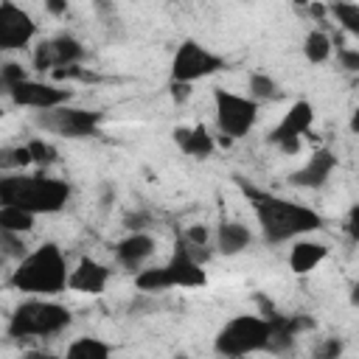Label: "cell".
<instances>
[{
	"label": "cell",
	"mask_w": 359,
	"mask_h": 359,
	"mask_svg": "<svg viewBox=\"0 0 359 359\" xmlns=\"http://www.w3.org/2000/svg\"><path fill=\"white\" fill-rule=\"evenodd\" d=\"M244 3H252V0H244Z\"/></svg>",
	"instance_id": "obj_45"
},
{
	"label": "cell",
	"mask_w": 359,
	"mask_h": 359,
	"mask_svg": "<svg viewBox=\"0 0 359 359\" xmlns=\"http://www.w3.org/2000/svg\"><path fill=\"white\" fill-rule=\"evenodd\" d=\"M135 286H137V292H146V294H157V292L174 289V286H171V278H168V272H165V266L137 269V272H135Z\"/></svg>",
	"instance_id": "obj_22"
},
{
	"label": "cell",
	"mask_w": 359,
	"mask_h": 359,
	"mask_svg": "<svg viewBox=\"0 0 359 359\" xmlns=\"http://www.w3.org/2000/svg\"><path fill=\"white\" fill-rule=\"evenodd\" d=\"M165 272L171 278V286L177 289H199L208 283V272H205V264H199L196 258H191V252L182 247V241L177 238L174 244V252L165 264Z\"/></svg>",
	"instance_id": "obj_12"
},
{
	"label": "cell",
	"mask_w": 359,
	"mask_h": 359,
	"mask_svg": "<svg viewBox=\"0 0 359 359\" xmlns=\"http://www.w3.org/2000/svg\"><path fill=\"white\" fill-rule=\"evenodd\" d=\"M337 59H339V67H345L348 73L359 70V50L356 48H337Z\"/></svg>",
	"instance_id": "obj_34"
},
{
	"label": "cell",
	"mask_w": 359,
	"mask_h": 359,
	"mask_svg": "<svg viewBox=\"0 0 359 359\" xmlns=\"http://www.w3.org/2000/svg\"><path fill=\"white\" fill-rule=\"evenodd\" d=\"M266 325H269V334H266L264 351L286 353V351L294 348V337H300L303 331H311L317 323L311 317H306V314H280V311H275L266 320Z\"/></svg>",
	"instance_id": "obj_10"
},
{
	"label": "cell",
	"mask_w": 359,
	"mask_h": 359,
	"mask_svg": "<svg viewBox=\"0 0 359 359\" xmlns=\"http://www.w3.org/2000/svg\"><path fill=\"white\" fill-rule=\"evenodd\" d=\"M314 356H317V359H337V356H342V342L331 337V339H325V342L314 351Z\"/></svg>",
	"instance_id": "obj_36"
},
{
	"label": "cell",
	"mask_w": 359,
	"mask_h": 359,
	"mask_svg": "<svg viewBox=\"0 0 359 359\" xmlns=\"http://www.w3.org/2000/svg\"><path fill=\"white\" fill-rule=\"evenodd\" d=\"M334 168H337V154L323 146V149H317L306 160L303 168H297V171L289 174V182L297 185V188H323Z\"/></svg>",
	"instance_id": "obj_14"
},
{
	"label": "cell",
	"mask_w": 359,
	"mask_h": 359,
	"mask_svg": "<svg viewBox=\"0 0 359 359\" xmlns=\"http://www.w3.org/2000/svg\"><path fill=\"white\" fill-rule=\"evenodd\" d=\"M171 137L180 146V151H185L194 160H208L213 154V149H216V140L205 129V123H196V126H174Z\"/></svg>",
	"instance_id": "obj_17"
},
{
	"label": "cell",
	"mask_w": 359,
	"mask_h": 359,
	"mask_svg": "<svg viewBox=\"0 0 359 359\" xmlns=\"http://www.w3.org/2000/svg\"><path fill=\"white\" fill-rule=\"evenodd\" d=\"M3 115H6V112H3V107H0V118H3Z\"/></svg>",
	"instance_id": "obj_44"
},
{
	"label": "cell",
	"mask_w": 359,
	"mask_h": 359,
	"mask_svg": "<svg viewBox=\"0 0 359 359\" xmlns=\"http://www.w3.org/2000/svg\"><path fill=\"white\" fill-rule=\"evenodd\" d=\"M292 3H294V6H300V8H306V6L311 3V0H292Z\"/></svg>",
	"instance_id": "obj_43"
},
{
	"label": "cell",
	"mask_w": 359,
	"mask_h": 359,
	"mask_svg": "<svg viewBox=\"0 0 359 359\" xmlns=\"http://www.w3.org/2000/svg\"><path fill=\"white\" fill-rule=\"evenodd\" d=\"M17 107H31V109H50V107H59V104H67L73 98L70 90L59 87V84H45V81H34V79H25L20 84H14L11 95H8Z\"/></svg>",
	"instance_id": "obj_11"
},
{
	"label": "cell",
	"mask_w": 359,
	"mask_h": 359,
	"mask_svg": "<svg viewBox=\"0 0 359 359\" xmlns=\"http://www.w3.org/2000/svg\"><path fill=\"white\" fill-rule=\"evenodd\" d=\"M213 107H216V126L230 140L250 135V129L258 121V101H252L247 95L227 93L222 87L213 90Z\"/></svg>",
	"instance_id": "obj_7"
},
{
	"label": "cell",
	"mask_w": 359,
	"mask_h": 359,
	"mask_svg": "<svg viewBox=\"0 0 359 359\" xmlns=\"http://www.w3.org/2000/svg\"><path fill=\"white\" fill-rule=\"evenodd\" d=\"M48 73H50L53 81H98L95 73H90L87 67H81V62H73V65H53Z\"/></svg>",
	"instance_id": "obj_28"
},
{
	"label": "cell",
	"mask_w": 359,
	"mask_h": 359,
	"mask_svg": "<svg viewBox=\"0 0 359 359\" xmlns=\"http://www.w3.org/2000/svg\"><path fill=\"white\" fill-rule=\"evenodd\" d=\"M73 314L67 306L53 303V300H42V297H31L14 306L11 317H8V337L14 339H25V337H53L59 331H65L70 325Z\"/></svg>",
	"instance_id": "obj_4"
},
{
	"label": "cell",
	"mask_w": 359,
	"mask_h": 359,
	"mask_svg": "<svg viewBox=\"0 0 359 359\" xmlns=\"http://www.w3.org/2000/svg\"><path fill=\"white\" fill-rule=\"evenodd\" d=\"M311 123H314V107L309 104V101H294L289 109H286V115L278 121V126L266 135V140L269 143H278V140H283V137H303L309 129H311Z\"/></svg>",
	"instance_id": "obj_15"
},
{
	"label": "cell",
	"mask_w": 359,
	"mask_h": 359,
	"mask_svg": "<svg viewBox=\"0 0 359 359\" xmlns=\"http://www.w3.org/2000/svg\"><path fill=\"white\" fill-rule=\"evenodd\" d=\"M345 233H348V238H351V241H359V208H356V205L348 210V219H345Z\"/></svg>",
	"instance_id": "obj_38"
},
{
	"label": "cell",
	"mask_w": 359,
	"mask_h": 359,
	"mask_svg": "<svg viewBox=\"0 0 359 359\" xmlns=\"http://www.w3.org/2000/svg\"><path fill=\"white\" fill-rule=\"evenodd\" d=\"M238 185H241L244 196L252 202L261 236L269 244H283V241L300 238V236L323 227V216L317 210L297 205V202H289V199H280V196H272V194L258 191L252 185H244L241 180H238Z\"/></svg>",
	"instance_id": "obj_1"
},
{
	"label": "cell",
	"mask_w": 359,
	"mask_h": 359,
	"mask_svg": "<svg viewBox=\"0 0 359 359\" xmlns=\"http://www.w3.org/2000/svg\"><path fill=\"white\" fill-rule=\"evenodd\" d=\"M36 216L25 208L17 205H0V230H11V233H31L34 230Z\"/></svg>",
	"instance_id": "obj_21"
},
{
	"label": "cell",
	"mask_w": 359,
	"mask_h": 359,
	"mask_svg": "<svg viewBox=\"0 0 359 359\" xmlns=\"http://www.w3.org/2000/svg\"><path fill=\"white\" fill-rule=\"evenodd\" d=\"M250 244H252V233L247 230V224H241L236 219L219 222V227H216V247H219L222 255L233 258V255L244 252Z\"/></svg>",
	"instance_id": "obj_19"
},
{
	"label": "cell",
	"mask_w": 359,
	"mask_h": 359,
	"mask_svg": "<svg viewBox=\"0 0 359 359\" xmlns=\"http://www.w3.org/2000/svg\"><path fill=\"white\" fill-rule=\"evenodd\" d=\"M112 269L90 255H81L79 264L67 272V289L79 292V294H101L109 283Z\"/></svg>",
	"instance_id": "obj_13"
},
{
	"label": "cell",
	"mask_w": 359,
	"mask_h": 359,
	"mask_svg": "<svg viewBox=\"0 0 359 359\" xmlns=\"http://www.w3.org/2000/svg\"><path fill=\"white\" fill-rule=\"evenodd\" d=\"M48 42H50V50H53V65H73V62L84 59V45L70 34H59Z\"/></svg>",
	"instance_id": "obj_20"
},
{
	"label": "cell",
	"mask_w": 359,
	"mask_h": 359,
	"mask_svg": "<svg viewBox=\"0 0 359 359\" xmlns=\"http://www.w3.org/2000/svg\"><path fill=\"white\" fill-rule=\"evenodd\" d=\"M67 272L70 269H67V258H65L62 247L53 241H45L17 261V266L8 278V286L17 292L50 297V294H59L67 289Z\"/></svg>",
	"instance_id": "obj_2"
},
{
	"label": "cell",
	"mask_w": 359,
	"mask_h": 359,
	"mask_svg": "<svg viewBox=\"0 0 359 359\" xmlns=\"http://www.w3.org/2000/svg\"><path fill=\"white\" fill-rule=\"evenodd\" d=\"M331 50H334V42L328 34L323 31H309L306 39H303V56L311 62V65H323L331 59Z\"/></svg>",
	"instance_id": "obj_24"
},
{
	"label": "cell",
	"mask_w": 359,
	"mask_h": 359,
	"mask_svg": "<svg viewBox=\"0 0 359 359\" xmlns=\"http://www.w3.org/2000/svg\"><path fill=\"white\" fill-rule=\"evenodd\" d=\"M28 146V154H31V163L39 165V168H48L53 163H59V149L50 143V140H42V137H34L25 143Z\"/></svg>",
	"instance_id": "obj_27"
},
{
	"label": "cell",
	"mask_w": 359,
	"mask_h": 359,
	"mask_svg": "<svg viewBox=\"0 0 359 359\" xmlns=\"http://www.w3.org/2000/svg\"><path fill=\"white\" fill-rule=\"evenodd\" d=\"M252 300H255V306H258V314H261L264 320H269V317L278 311V309H275V303H272L266 294H261V292H255V294H252Z\"/></svg>",
	"instance_id": "obj_39"
},
{
	"label": "cell",
	"mask_w": 359,
	"mask_h": 359,
	"mask_svg": "<svg viewBox=\"0 0 359 359\" xmlns=\"http://www.w3.org/2000/svg\"><path fill=\"white\" fill-rule=\"evenodd\" d=\"M34 67H36L39 73H45V70L53 67V50H50V42H39V45H36V50H34Z\"/></svg>",
	"instance_id": "obj_32"
},
{
	"label": "cell",
	"mask_w": 359,
	"mask_h": 359,
	"mask_svg": "<svg viewBox=\"0 0 359 359\" xmlns=\"http://www.w3.org/2000/svg\"><path fill=\"white\" fill-rule=\"evenodd\" d=\"M36 36L34 17L11 0H0V53L22 50Z\"/></svg>",
	"instance_id": "obj_9"
},
{
	"label": "cell",
	"mask_w": 359,
	"mask_h": 359,
	"mask_svg": "<svg viewBox=\"0 0 359 359\" xmlns=\"http://www.w3.org/2000/svg\"><path fill=\"white\" fill-rule=\"evenodd\" d=\"M25 79H28V73H25V67H22L20 62H6V65H0V95L8 98L11 90H14V84H20V81H25Z\"/></svg>",
	"instance_id": "obj_31"
},
{
	"label": "cell",
	"mask_w": 359,
	"mask_h": 359,
	"mask_svg": "<svg viewBox=\"0 0 359 359\" xmlns=\"http://www.w3.org/2000/svg\"><path fill=\"white\" fill-rule=\"evenodd\" d=\"M104 115L98 109H81V107H67V104H59V107H50V109H39L34 115V123L50 135H62V137H93L98 135V126H101Z\"/></svg>",
	"instance_id": "obj_6"
},
{
	"label": "cell",
	"mask_w": 359,
	"mask_h": 359,
	"mask_svg": "<svg viewBox=\"0 0 359 359\" xmlns=\"http://www.w3.org/2000/svg\"><path fill=\"white\" fill-rule=\"evenodd\" d=\"M191 93H194V84L191 81H177V79L168 81V95H171L174 104H185L191 98Z\"/></svg>",
	"instance_id": "obj_33"
},
{
	"label": "cell",
	"mask_w": 359,
	"mask_h": 359,
	"mask_svg": "<svg viewBox=\"0 0 359 359\" xmlns=\"http://www.w3.org/2000/svg\"><path fill=\"white\" fill-rule=\"evenodd\" d=\"M149 224H151V216H149L146 210H135V213H126V216H123V227H126L129 233L143 230V227H149Z\"/></svg>",
	"instance_id": "obj_35"
},
{
	"label": "cell",
	"mask_w": 359,
	"mask_h": 359,
	"mask_svg": "<svg viewBox=\"0 0 359 359\" xmlns=\"http://www.w3.org/2000/svg\"><path fill=\"white\" fill-rule=\"evenodd\" d=\"M182 238H185V241H191V244H208L210 230H208L205 224H191V227L182 233Z\"/></svg>",
	"instance_id": "obj_37"
},
{
	"label": "cell",
	"mask_w": 359,
	"mask_h": 359,
	"mask_svg": "<svg viewBox=\"0 0 359 359\" xmlns=\"http://www.w3.org/2000/svg\"><path fill=\"white\" fill-rule=\"evenodd\" d=\"M219 70H227V59L202 48L196 39H185L180 42L174 59H171V79L177 81H196V79H205V76H213Z\"/></svg>",
	"instance_id": "obj_8"
},
{
	"label": "cell",
	"mask_w": 359,
	"mask_h": 359,
	"mask_svg": "<svg viewBox=\"0 0 359 359\" xmlns=\"http://www.w3.org/2000/svg\"><path fill=\"white\" fill-rule=\"evenodd\" d=\"M109 353H112V348L107 342H101L98 337H79L67 345L70 359H107Z\"/></svg>",
	"instance_id": "obj_25"
},
{
	"label": "cell",
	"mask_w": 359,
	"mask_h": 359,
	"mask_svg": "<svg viewBox=\"0 0 359 359\" xmlns=\"http://www.w3.org/2000/svg\"><path fill=\"white\" fill-rule=\"evenodd\" d=\"M70 199V185L48 174L0 177V205H17L36 213H59Z\"/></svg>",
	"instance_id": "obj_3"
},
{
	"label": "cell",
	"mask_w": 359,
	"mask_h": 359,
	"mask_svg": "<svg viewBox=\"0 0 359 359\" xmlns=\"http://www.w3.org/2000/svg\"><path fill=\"white\" fill-rule=\"evenodd\" d=\"M306 8H309V14H311L314 20H325V14H328V6H325L323 0H311Z\"/></svg>",
	"instance_id": "obj_42"
},
{
	"label": "cell",
	"mask_w": 359,
	"mask_h": 359,
	"mask_svg": "<svg viewBox=\"0 0 359 359\" xmlns=\"http://www.w3.org/2000/svg\"><path fill=\"white\" fill-rule=\"evenodd\" d=\"M45 11L53 17H65L67 14V0H45Z\"/></svg>",
	"instance_id": "obj_41"
},
{
	"label": "cell",
	"mask_w": 359,
	"mask_h": 359,
	"mask_svg": "<svg viewBox=\"0 0 359 359\" xmlns=\"http://www.w3.org/2000/svg\"><path fill=\"white\" fill-rule=\"evenodd\" d=\"M266 334H269V325L261 314H238L219 328V334L213 339V351L219 356L258 353L266 345Z\"/></svg>",
	"instance_id": "obj_5"
},
{
	"label": "cell",
	"mask_w": 359,
	"mask_h": 359,
	"mask_svg": "<svg viewBox=\"0 0 359 359\" xmlns=\"http://www.w3.org/2000/svg\"><path fill=\"white\" fill-rule=\"evenodd\" d=\"M25 252H28V244L22 241V233L0 230V258H11V261H20Z\"/></svg>",
	"instance_id": "obj_30"
},
{
	"label": "cell",
	"mask_w": 359,
	"mask_h": 359,
	"mask_svg": "<svg viewBox=\"0 0 359 359\" xmlns=\"http://www.w3.org/2000/svg\"><path fill=\"white\" fill-rule=\"evenodd\" d=\"M154 250H157L154 238L149 233H143V230H135V233H129L126 238H121L115 244V258H118L121 266L135 272V269H140L154 255Z\"/></svg>",
	"instance_id": "obj_16"
},
{
	"label": "cell",
	"mask_w": 359,
	"mask_h": 359,
	"mask_svg": "<svg viewBox=\"0 0 359 359\" xmlns=\"http://www.w3.org/2000/svg\"><path fill=\"white\" fill-rule=\"evenodd\" d=\"M275 146H278L283 154H297V151H300V137H283V140H278Z\"/></svg>",
	"instance_id": "obj_40"
},
{
	"label": "cell",
	"mask_w": 359,
	"mask_h": 359,
	"mask_svg": "<svg viewBox=\"0 0 359 359\" xmlns=\"http://www.w3.org/2000/svg\"><path fill=\"white\" fill-rule=\"evenodd\" d=\"M247 90H250V98L252 101H272V98L280 95L278 93V81L269 73H250Z\"/></svg>",
	"instance_id": "obj_26"
},
{
	"label": "cell",
	"mask_w": 359,
	"mask_h": 359,
	"mask_svg": "<svg viewBox=\"0 0 359 359\" xmlns=\"http://www.w3.org/2000/svg\"><path fill=\"white\" fill-rule=\"evenodd\" d=\"M328 14L339 22L342 31H348L351 36H359V3H353V0H331Z\"/></svg>",
	"instance_id": "obj_23"
},
{
	"label": "cell",
	"mask_w": 359,
	"mask_h": 359,
	"mask_svg": "<svg viewBox=\"0 0 359 359\" xmlns=\"http://www.w3.org/2000/svg\"><path fill=\"white\" fill-rule=\"evenodd\" d=\"M31 165V154H28V146H8V149H0V171H20Z\"/></svg>",
	"instance_id": "obj_29"
},
{
	"label": "cell",
	"mask_w": 359,
	"mask_h": 359,
	"mask_svg": "<svg viewBox=\"0 0 359 359\" xmlns=\"http://www.w3.org/2000/svg\"><path fill=\"white\" fill-rule=\"evenodd\" d=\"M328 258V247L323 241H309V238H297L289 250V269L294 275H309L314 272L323 261Z\"/></svg>",
	"instance_id": "obj_18"
}]
</instances>
